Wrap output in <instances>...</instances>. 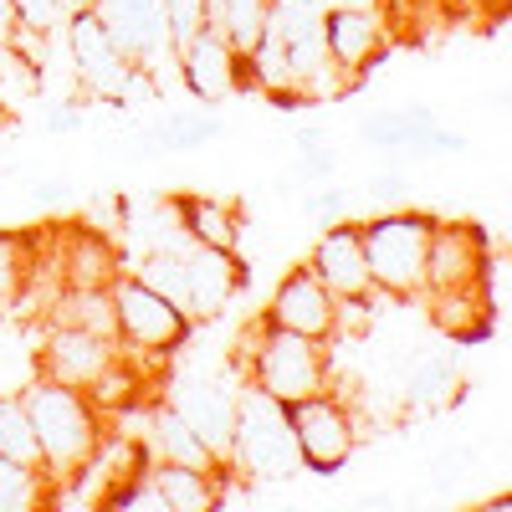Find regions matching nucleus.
<instances>
[{
	"label": "nucleus",
	"instance_id": "nucleus-11",
	"mask_svg": "<svg viewBox=\"0 0 512 512\" xmlns=\"http://www.w3.org/2000/svg\"><path fill=\"white\" fill-rule=\"evenodd\" d=\"M267 323L277 328H292V333H308V338H323V344H333L338 338V297L318 282V272L303 262V267H292L277 292H272V303L262 313Z\"/></svg>",
	"mask_w": 512,
	"mask_h": 512
},
{
	"label": "nucleus",
	"instance_id": "nucleus-3",
	"mask_svg": "<svg viewBox=\"0 0 512 512\" xmlns=\"http://www.w3.org/2000/svg\"><path fill=\"white\" fill-rule=\"evenodd\" d=\"M231 472H241L251 482H287V477L303 472V451H297L287 405L262 395L256 384H241V390H236Z\"/></svg>",
	"mask_w": 512,
	"mask_h": 512
},
{
	"label": "nucleus",
	"instance_id": "nucleus-10",
	"mask_svg": "<svg viewBox=\"0 0 512 512\" xmlns=\"http://www.w3.org/2000/svg\"><path fill=\"white\" fill-rule=\"evenodd\" d=\"M164 400L175 405L195 425V436L231 466V431H236V390H231V379H221V374H180L175 384H169Z\"/></svg>",
	"mask_w": 512,
	"mask_h": 512
},
{
	"label": "nucleus",
	"instance_id": "nucleus-17",
	"mask_svg": "<svg viewBox=\"0 0 512 512\" xmlns=\"http://www.w3.org/2000/svg\"><path fill=\"white\" fill-rule=\"evenodd\" d=\"M226 134V118H221V108H205V103H195V108H175V113H164L159 123H149L144 134H134V159H149V154H195V149H205V144H216Z\"/></svg>",
	"mask_w": 512,
	"mask_h": 512
},
{
	"label": "nucleus",
	"instance_id": "nucleus-38",
	"mask_svg": "<svg viewBox=\"0 0 512 512\" xmlns=\"http://www.w3.org/2000/svg\"><path fill=\"white\" fill-rule=\"evenodd\" d=\"M67 200H72V180H62V175L31 185V205H36V210H57V205H67Z\"/></svg>",
	"mask_w": 512,
	"mask_h": 512
},
{
	"label": "nucleus",
	"instance_id": "nucleus-5",
	"mask_svg": "<svg viewBox=\"0 0 512 512\" xmlns=\"http://www.w3.org/2000/svg\"><path fill=\"white\" fill-rule=\"evenodd\" d=\"M113 292V318H118V344L123 349H134L144 359H164V354H175L185 338H190V313L180 303H169L164 292H154L144 277L134 272H118L108 282Z\"/></svg>",
	"mask_w": 512,
	"mask_h": 512
},
{
	"label": "nucleus",
	"instance_id": "nucleus-9",
	"mask_svg": "<svg viewBox=\"0 0 512 512\" xmlns=\"http://www.w3.org/2000/svg\"><path fill=\"white\" fill-rule=\"evenodd\" d=\"M175 62H180V82L190 88V98L205 108H221L246 88V62L216 26H200L175 52Z\"/></svg>",
	"mask_w": 512,
	"mask_h": 512
},
{
	"label": "nucleus",
	"instance_id": "nucleus-28",
	"mask_svg": "<svg viewBox=\"0 0 512 512\" xmlns=\"http://www.w3.org/2000/svg\"><path fill=\"white\" fill-rule=\"evenodd\" d=\"M134 277H144L154 292H164L169 303H180V308H185V251H164V246H149L144 267H139Z\"/></svg>",
	"mask_w": 512,
	"mask_h": 512
},
{
	"label": "nucleus",
	"instance_id": "nucleus-32",
	"mask_svg": "<svg viewBox=\"0 0 512 512\" xmlns=\"http://www.w3.org/2000/svg\"><path fill=\"white\" fill-rule=\"evenodd\" d=\"M16 6V31L47 36L57 21H67V0H11Z\"/></svg>",
	"mask_w": 512,
	"mask_h": 512
},
{
	"label": "nucleus",
	"instance_id": "nucleus-16",
	"mask_svg": "<svg viewBox=\"0 0 512 512\" xmlns=\"http://www.w3.org/2000/svg\"><path fill=\"white\" fill-rule=\"evenodd\" d=\"M323 31H328V47H333L338 67L354 82L390 52V26H384V16L369 11V6H328Z\"/></svg>",
	"mask_w": 512,
	"mask_h": 512
},
{
	"label": "nucleus",
	"instance_id": "nucleus-13",
	"mask_svg": "<svg viewBox=\"0 0 512 512\" xmlns=\"http://www.w3.org/2000/svg\"><path fill=\"white\" fill-rule=\"evenodd\" d=\"M93 6H98L103 26L113 31L118 52L134 67L154 72L164 52L175 57V47H169V26H164V0H93Z\"/></svg>",
	"mask_w": 512,
	"mask_h": 512
},
{
	"label": "nucleus",
	"instance_id": "nucleus-42",
	"mask_svg": "<svg viewBox=\"0 0 512 512\" xmlns=\"http://www.w3.org/2000/svg\"><path fill=\"white\" fill-rule=\"evenodd\" d=\"M359 507H395V497H384V492H364Z\"/></svg>",
	"mask_w": 512,
	"mask_h": 512
},
{
	"label": "nucleus",
	"instance_id": "nucleus-12",
	"mask_svg": "<svg viewBox=\"0 0 512 512\" xmlns=\"http://www.w3.org/2000/svg\"><path fill=\"white\" fill-rule=\"evenodd\" d=\"M241 287H246V267L236 251L200 246V241L185 246V313H190V323L221 318Z\"/></svg>",
	"mask_w": 512,
	"mask_h": 512
},
{
	"label": "nucleus",
	"instance_id": "nucleus-34",
	"mask_svg": "<svg viewBox=\"0 0 512 512\" xmlns=\"http://www.w3.org/2000/svg\"><path fill=\"white\" fill-rule=\"evenodd\" d=\"M472 461H477L472 446H446V451H436L431 461H425V482H431V487H446V482L466 477V466H472Z\"/></svg>",
	"mask_w": 512,
	"mask_h": 512
},
{
	"label": "nucleus",
	"instance_id": "nucleus-37",
	"mask_svg": "<svg viewBox=\"0 0 512 512\" xmlns=\"http://www.w3.org/2000/svg\"><path fill=\"white\" fill-rule=\"evenodd\" d=\"M123 216H128V210H123V200L118 195H98L93 205H88V216H82V226H88V231H118L123 226Z\"/></svg>",
	"mask_w": 512,
	"mask_h": 512
},
{
	"label": "nucleus",
	"instance_id": "nucleus-36",
	"mask_svg": "<svg viewBox=\"0 0 512 512\" xmlns=\"http://www.w3.org/2000/svg\"><path fill=\"white\" fill-rule=\"evenodd\" d=\"M369 200H379L384 210H395L410 200V180H405V169H384V175L369 180Z\"/></svg>",
	"mask_w": 512,
	"mask_h": 512
},
{
	"label": "nucleus",
	"instance_id": "nucleus-14",
	"mask_svg": "<svg viewBox=\"0 0 512 512\" xmlns=\"http://www.w3.org/2000/svg\"><path fill=\"white\" fill-rule=\"evenodd\" d=\"M487 272V231L472 221H451L431 231V251H425V292H446V287H466V282H482Z\"/></svg>",
	"mask_w": 512,
	"mask_h": 512
},
{
	"label": "nucleus",
	"instance_id": "nucleus-43",
	"mask_svg": "<svg viewBox=\"0 0 512 512\" xmlns=\"http://www.w3.org/2000/svg\"><path fill=\"white\" fill-rule=\"evenodd\" d=\"M492 108H497V113H512V88H502V93L492 98Z\"/></svg>",
	"mask_w": 512,
	"mask_h": 512
},
{
	"label": "nucleus",
	"instance_id": "nucleus-6",
	"mask_svg": "<svg viewBox=\"0 0 512 512\" xmlns=\"http://www.w3.org/2000/svg\"><path fill=\"white\" fill-rule=\"evenodd\" d=\"M292 415V436H297V451H303V472H318V477H338L344 466L354 461L359 451V420L349 410V400L333 390H318L308 400L287 405Z\"/></svg>",
	"mask_w": 512,
	"mask_h": 512
},
{
	"label": "nucleus",
	"instance_id": "nucleus-8",
	"mask_svg": "<svg viewBox=\"0 0 512 512\" xmlns=\"http://www.w3.org/2000/svg\"><path fill=\"white\" fill-rule=\"evenodd\" d=\"M123 359L118 338H103L93 328H72V323H52L47 344L36 349V374L72 384V390H93V384Z\"/></svg>",
	"mask_w": 512,
	"mask_h": 512
},
{
	"label": "nucleus",
	"instance_id": "nucleus-46",
	"mask_svg": "<svg viewBox=\"0 0 512 512\" xmlns=\"http://www.w3.org/2000/svg\"><path fill=\"white\" fill-rule=\"evenodd\" d=\"M502 6H507V11H512V0H502Z\"/></svg>",
	"mask_w": 512,
	"mask_h": 512
},
{
	"label": "nucleus",
	"instance_id": "nucleus-15",
	"mask_svg": "<svg viewBox=\"0 0 512 512\" xmlns=\"http://www.w3.org/2000/svg\"><path fill=\"white\" fill-rule=\"evenodd\" d=\"M308 267L318 272V282L333 297H369L374 277H369V256H364V231L354 221H338L323 226L313 251H308Z\"/></svg>",
	"mask_w": 512,
	"mask_h": 512
},
{
	"label": "nucleus",
	"instance_id": "nucleus-24",
	"mask_svg": "<svg viewBox=\"0 0 512 512\" xmlns=\"http://www.w3.org/2000/svg\"><path fill=\"white\" fill-rule=\"evenodd\" d=\"M36 256H41V231H0V318L26 303Z\"/></svg>",
	"mask_w": 512,
	"mask_h": 512
},
{
	"label": "nucleus",
	"instance_id": "nucleus-21",
	"mask_svg": "<svg viewBox=\"0 0 512 512\" xmlns=\"http://www.w3.org/2000/svg\"><path fill=\"white\" fill-rule=\"evenodd\" d=\"M431 297V323L456 338V344H472V338H487L492 328V303H487V287L482 282H466V287H446V292H425Z\"/></svg>",
	"mask_w": 512,
	"mask_h": 512
},
{
	"label": "nucleus",
	"instance_id": "nucleus-19",
	"mask_svg": "<svg viewBox=\"0 0 512 512\" xmlns=\"http://www.w3.org/2000/svg\"><path fill=\"white\" fill-rule=\"evenodd\" d=\"M461 354L456 349H436V354H425L415 359V369L405 374L400 384V405L410 415H441L461 400Z\"/></svg>",
	"mask_w": 512,
	"mask_h": 512
},
{
	"label": "nucleus",
	"instance_id": "nucleus-39",
	"mask_svg": "<svg viewBox=\"0 0 512 512\" xmlns=\"http://www.w3.org/2000/svg\"><path fill=\"white\" fill-rule=\"evenodd\" d=\"M41 123H47V134H77V128H82V108L77 103H52Z\"/></svg>",
	"mask_w": 512,
	"mask_h": 512
},
{
	"label": "nucleus",
	"instance_id": "nucleus-31",
	"mask_svg": "<svg viewBox=\"0 0 512 512\" xmlns=\"http://www.w3.org/2000/svg\"><path fill=\"white\" fill-rule=\"evenodd\" d=\"M164 26H169V47H185V41L205 26V0H164Z\"/></svg>",
	"mask_w": 512,
	"mask_h": 512
},
{
	"label": "nucleus",
	"instance_id": "nucleus-35",
	"mask_svg": "<svg viewBox=\"0 0 512 512\" xmlns=\"http://www.w3.org/2000/svg\"><path fill=\"white\" fill-rule=\"evenodd\" d=\"M333 175H338V154H333V144L297 154V164H292V180H297V185H323V180H333Z\"/></svg>",
	"mask_w": 512,
	"mask_h": 512
},
{
	"label": "nucleus",
	"instance_id": "nucleus-25",
	"mask_svg": "<svg viewBox=\"0 0 512 512\" xmlns=\"http://www.w3.org/2000/svg\"><path fill=\"white\" fill-rule=\"evenodd\" d=\"M57 502L47 466H31L16 456H0V512H41Z\"/></svg>",
	"mask_w": 512,
	"mask_h": 512
},
{
	"label": "nucleus",
	"instance_id": "nucleus-27",
	"mask_svg": "<svg viewBox=\"0 0 512 512\" xmlns=\"http://www.w3.org/2000/svg\"><path fill=\"white\" fill-rule=\"evenodd\" d=\"M0 456L41 466V441L31 431V415H26L21 395H0Z\"/></svg>",
	"mask_w": 512,
	"mask_h": 512
},
{
	"label": "nucleus",
	"instance_id": "nucleus-2",
	"mask_svg": "<svg viewBox=\"0 0 512 512\" xmlns=\"http://www.w3.org/2000/svg\"><path fill=\"white\" fill-rule=\"evenodd\" d=\"M241 374L246 384H256L262 395L282 400V405H297L318 390L333 384V364H328V344L323 338H308V333H292V328H277L267 318H256L241 338Z\"/></svg>",
	"mask_w": 512,
	"mask_h": 512
},
{
	"label": "nucleus",
	"instance_id": "nucleus-18",
	"mask_svg": "<svg viewBox=\"0 0 512 512\" xmlns=\"http://www.w3.org/2000/svg\"><path fill=\"white\" fill-rule=\"evenodd\" d=\"M144 477L164 497V512H216L226 502L231 472H205V466H185V461H149Z\"/></svg>",
	"mask_w": 512,
	"mask_h": 512
},
{
	"label": "nucleus",
	"instance_id": "nucleus-29",
	"mask_svg": "<svg viewBox=\"0 0 512 512\" xmlns=\"http://www.w3.org/2000/svg\"><path fill=\"white\" fill-rule=\"evenodd\" d=\"M139 390H144V379L134 374V364L118 359V364L93 384L88 395H93V405H98V410H113V415H118V410H128V405H139Z\"/></svg>",
	"mask_w": 512,
	"mask_h": 512
},
{
	"label": "nucleus",
	"instance_id": "nucleus-4",
	"mask_svg": "<svg viewBox=\"0 0 512 512\" xmlns=\"http://www.w3.org/2000/svg\"><path fill=\"white\" fill-rule=\"evenodd\" d=\"M359 231H364V256H369L374 292H384V297H420V287H425V251H431L436 216L410 210V205H395V210H379V216L364 221Z\"/></svg>",
	"mask_w": 512,
	"mask_h": 512
},
{
	"label": "nucleus",
	"instance_id": "nucleus-22",
	"mask_svg": "<svg viewBox=\"0 0 512 512\" xmlns=\"http://www.w3.org/2000/svg\"><path fill=\"white\" fill-rule=\"evenodd\" d=\"M175 216L185 236L200 246H221V251L241 246V210L221 195H175Z\"/></svg>",
	"mask_w": 512,
	"mask_h": 512
},
{
	"label": "nucleus",
	"instance_id": "nucleus-45",
	"mask_svg": "<svg viewBox=\"0 0 512 512\" xmlns=\"http://www.w3.org/2000/svg\"><path fill=\"white\" fill-rule=\"evenodd\" d=\"M487 6H502V0H487Z\"/></svg>",
	"mask_w": 512,
	"mask_h": 512
},
{
	"label": "nucleus",
	"instance_id": "nucleus-26",
	"mask_svg": "<svg viewBox=\"0 0 512 512\" xmlns=\"http://www.w3.org/2000/svg\"><path fill=\"white\" fill-rule=\"evenodd\" d=\"M267 11H272V0H205V26H216L246 57L267 31Z\"/></svg>",
	"mask_w": 512,
	"mask_h": 512
},
{
	"label": "nucleus",
	"instance_id": "nucleus-33",
	"mask_svg": "<svg viewBox=\"0 0 512 512\" xmlns=\"http://www.w3.org/2000/svg\"><path fill=\"white\" fill-rule=\"evenodd\" d=\"M472 149V139L461 134V128H446V123H436L425 139H415L410 149H405V159H441V154H466Z\"/></svg>",
	"mask_w": 512,
	"mask_h": 512
},
{
	"label": "nucleus",
	"instance_id": "nucleus-44",
	"mask_svg": "<svg viewBox=\"0 0 512 512\" xmlns=\"http://www.w3.org/2000/svg\"><path fill=\"white\" fill-rule=\"evenodd\" d=\"M502 451H507V456H512V436H507V446H502Z\"/></svg>",
	"mask_w": 512,
	"mask_h": 512
},
{
	"label": "nucleus",
	"instance_id": "nucleus-40",
	"mask_svg": "<svg viewBox=\"0 0 512 512\" xmlns=\"http://www.w3.org/2000/svg\"><path fill=\"white\" fill-rule=\"evenodd\" d=\"M328 144V128L323 123H303V128H297V134H292V149L297 154H308V149H323Z\"/></svg>",
	"mask_w": 512,
	"mask_h": 512
},
{
	"label": "nucleus",
	"instance_id": "nucleus-23",
	"mask_svg": "<svg viewBox=\"0 0 512 512\" xmlns=\"http://www.w3.org/2000/svg\"><path fill=\"white\" fill-rule=\"evenodd\" d=\"M436 108H425V103H410V108H374L364 123H359V139L379 154H405L415 139H425L436 128Z\"/></svg>",
	"mask_w": 512,
	"mask_h": 512
},
{
	"label": "nucleus",
	"instance_id": "nucleus-7",
	"mask_svg": "<svg viewBox=\"0 0 512 512\" xmlns=\"http://www.w3.org/2000/svg\"><path fill=\"white\" fill-rule=\"evenodd\" d=\"M67 57H72V82L88 98H123L134 62L118 52L113 31L103 26L98 6H72L67 11Z\"/></svg>",
	"mask_w": 512,
	"mask_h": 512
},
{
	"label": "nucleus",
	"instance_id": "nucleus-30",
	"mask_svg": "<svg viewBox=\"0 0 512 512\" xmlns=\"http://www.w3.org/2000/svg\"><path fill=\"white\" fill-rule=\"evenodd\" d=\"M297 205H303V216H308V221H318V231H323V226H338V221H349V195L338 190V185H328V180L313 185Z\"/></svg>",
	"mask_w": 512,
	"mask_h": 512
},
{
	"label": "nucleus",
	"instance_id": "nucleus-20",
	"mask_svg": "<svg viewBox=\"0 0 512 512\" xmlns=\"http://www.w3.org/2000/svg\"><path fill=\"white\" fill-rule=\"evenodd\" d=\"M144 451H149V461H185V466H205V472H231V466L195 436V425H190L175 405H169V400L149 405Z\"/></svg>",
	"mask_w": 512,
	"mask_h": 512
},
{
	"label": "nucleus",
	"instance_id": "nucleus-41",
	"mask_svg": "<svg viewBox=\"0 0 512 512\" xmlns=\"http://www.w3.org/2000/svg\"><path fill=\"white\" fill-rule=\"evenodd\" d=\"M482 512H512V492H497V497H487V502H482Z\"/></svg>",
	"mask_w": 512,
	"mask_h": 512
},
{
	"label": "nucleus",
	"instance_id": "nucleus-1",
	"mask_svg": "<svg viewBox=\"0 0 512 512\" xmlns=\"http://www.w3.org/2000/svg\"><path fill=\"white\" fill-rule=\"evenodd\" d=\"M21 405L31 415V431L41 441V466H47L52 487L62 492L82 466H88L103 446V410L93 405L88 390H72V384L57 379H31L21 390Z\"/></svg>",
	"mask_w": 512,
	"mask_h": 512
}]
</instances>
